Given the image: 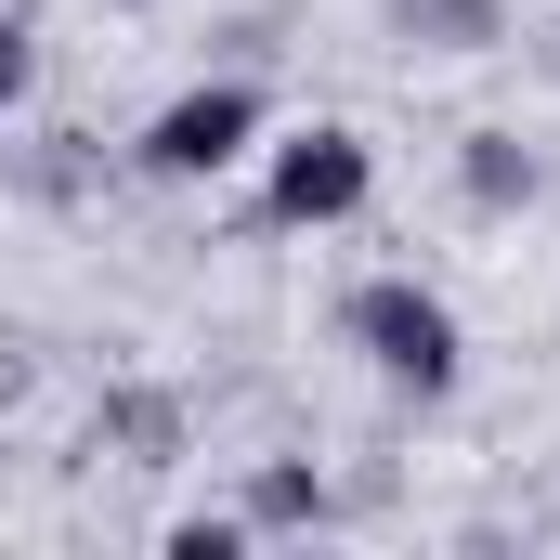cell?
<instances>
[{"mask_svg": "<svg viewBox=\"0 0 560 560\" xmlns=\"http://www.w3.org/2000/svg\"><path fill=\"white\" fill-rule=\"evenodd\" d=\"M248 548V522H183V535H170V560H235Z\"/></svg>", "mask_w": 560, "mask_h": 560, "instance_id": "obj_8", "label": "cell"}, {"mask_svg": "<svg viewBox=\"0 0 560 560\" xmlns=\"http://www.w3.org/2000/svg\"><path fill=\"white\" fill-rule=\"evenodd\" d=\"M456 183H469V209H535V156H522L509 131H469Z\"/></svg>", "mask_w": 560, "mask_h": 560, "instance_id": "obj_4", "label": "cell"}, {"mask_svg": "<svg viewBox=\"0 0 560 560\" xmlns=\"http://www.w3.org/2000/svg\"><path fill=\"white\" fill-rule=\"evenodd\" d=\"M378 196V156H365V131H339V118H313V131L275 143V170H261V209H275L287 235H313V222H352Z\"/></svg>", "mask_w": 560, "mask_h": 560, "instance_id": "obj_3", "label": "cell"}, {"mask_svg": "<svg viewBox=\"0 0 560 560\" xmlns=\"http://www.w3.org/2000/svg\"><path fill=\"white\" fill-rule=\"evenodd\" d=\"M26 92H39V26H26V13H0V118H13Z\"/></svg>", "mask_w": 560, "mask_h": 560, "instance_id": "obj_6", "label": "cell"}, {"mask_svg": "<svg viewBox=\"0 0 560 560\" xmlns=\"http://www.w3.org/2000/svg\"><path fill=\"white\" fill-rule=\"evenodd\" d=\"M248 143H261V92L248 79H196V92H170L143 118V170L156 183H222Z\"/></svg>", "mask_w": 560, "mask_h": 560, "instance_id": "obj_2", "label": "cell"}, {"mask_svg": "<svg viewBox=\"0 0 560 560\" xmlns=\"http://www.w3.org/2000/svg\"><path fill=\"white\" fill-rule=\"evenodd\" d=\"M326 495H313V469H261V522H313Z\"/></svg>", "mask_w": 560, "mask_h": 560, "instance_id": "obj_7", "label": "cell"}, {"mask_svg": "<svg viewBox=\"0 0 560 560\" xmlns=\"http://www.w3.org/2000/svg\"><path fill=\"white\" fill-rule=\"evenodd\" d=\"M405 39H430V52H495L509 39V0H405Z\"/></svg>", "mask_w": 560, "mask_h": 560, "instance_id": "obj_5", "label": "cell"}, {"mask_svg": "<svg viewBox=\"0 0 560 560\" xmlns=\"http://www.w3.org/2000/svg\"><path fill=\"white\" fill-rule=\"evenodd\" d=\"M352 352L378 365V392H405V405H443L456 378H469V339H456V313H443V287L418 275H378V287H352Z\"/></svg>", "mask_w": 560, "mask_h": 560, "instance_id": "obj_1", "label": "cell"}]
</instances>
